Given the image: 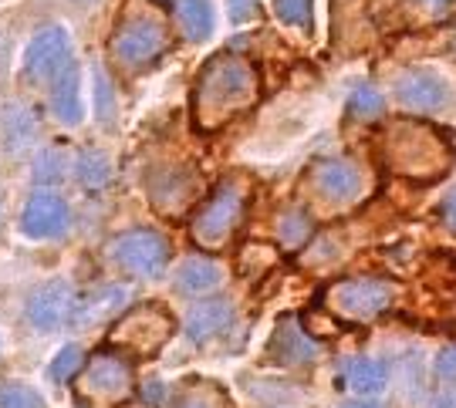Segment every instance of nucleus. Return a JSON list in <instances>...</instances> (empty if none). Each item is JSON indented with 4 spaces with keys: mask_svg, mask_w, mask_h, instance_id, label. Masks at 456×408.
<instances>
[{
    "mask_svg": "<svg viewBox=\"0 0 456 408\" xmlns=\"http://www.w3.org/2000/svg\"><path fill=\"white\" fill-rule=\"evenodd\" d=\"M261 101V71L233 51L213 54L200 68L193 88V122L200 132L227 129L237 115L250 112Z\"/></svg>",
    "mask_w": 456,
    "mask_h": 408,
    "instance_id": "f257e3e1",
    "label": "nucleus"
},
{
    "mask_svg": "<svg viewBox=\"0 0 456 408\" xmlns=\"http://www.w3.org/2000/svg\"><path fill=\"white\" fill-rule=\"evenodd\" d=\"M450 135L419 118H392L382 132V163L392 176L409 182H436L453 169Z\"/></svg>",
    "mask_w": 456,
    "mask_h": 408,
    "instance_id": "f03ea898",
    "label": "nucleus"
},
{
    "mask_svg": "<svg viewBox=\"0 0 456 408\" xmlns=\"http://www.w3.org/2000/svg\"><path fill=\"white\" fill-rule=\"evenodd\" d=\"M247 182L230 176L224 180L210 196L203 199L193 212V223H190V233H193L196 246L203 250H220L233 240V233L240 229L247 212Z\"/></svg>",
    "mask_w": 456,
    "mask_h": 408,
    "instance_id": "7ed1b4c3",
    "label": "nucleus"
},
{
    "mask_svg": "<svg viewBox=\"0 0 456 408\" xmlns=\"http://www.w3.org/2000/svg\"><path fill=\"white\" fill-rule=\"evenodd\" d=\"M169 48V31H166V20L159 14H149V11H132L122 17V24L115 28L109 51H112V61L126 71H142L152 68Z\"/></svg>",
    "mask_w": 456,
    "mask_h": 408,
    "instance_id": "20e7f679",
    "label": "nucleus"
},
{
    "mask_svg": "<svg viewBox=\"0 0 456 408\" xmlns=\"http://www.w3.org/2000/svg\"><path fill=\"white\" fill-rule=\"evenodd\" d=\"M395 297L399 284L389 277H342L325 291V308L348 324H365L386 314Z\"/></svg>",
    "mask_w": 456,
    "mask_h": 408,
    "instance_id": "39448f33",
    "label": "nucleus"
},
{
    "mask_svg": "<svg viewBox=\"0 0 456 408\" xmlns=\"http://www.w3.org/2000/svg\"><path fill=\"white\" fill-rule=\"evenodd\" d=\"M176 334V317L159 304H139V308L126 310L115 321L109 344L122 355H135V358H152L159 355L169 338Z\"/></svg>",
    "mask_w": 456,
    "mask_h": 408,
    "instance_id": "423d86ee",
    "label": "nucleus"
},
{
    "mask_svg": "<svg viewBox=\"0 0 456 408\" xmlns=\"http://www.w3.org/2000/svg\"><path fill=\"white\" fill-rule=\"evenodd\" d=\"M132 392V364L122 351H95L75 375V395L85 405H115Z\"/></svg>",
    "mask_w": 456,
    "mask_h": 408,
    "instance_id": "0eeeda50",
    "label": "nucleus"
},
{
    "mask_svg": "<svg viewBox=\"0 0 456 408\" xmlns=\"http://www.w3.org/2000/svg\"><path fill=\"white\" fill-rule=\"evenodd\" d=\"M109 260L129 277L156 280L169 263V244L156 229H126L109 244Z\"/></svg>",
    "mask_w": 456,
    "mask_h": 408,
    "instance_id": "6e6552de",
    "label": "nucleus"
},
{
    "mask_svg": "<svg viewBox=\"0 0 456 408\" xmlns=\"http://www.w3.org/2000/svg\"><path fill=\"white\" fill-rule=\"evenodd\" d=\"M146 189L163 216H183L200 196V176L186 165H159L146 176Z\"/></svg>",
    "mask_w": 456,
    "mask_h": 408,
    "instance_id": "1a4fd4ad",
    "label": "nucleus"
},
{
    "mask_svg": "<svg viewBox=\"0 0 456 408\" xmlns=\"http://www.w3.org/2000/svg\"><path fill=\"white\" fill-rule=\"evenodd\" d=\"M68 65H71V37L61 24H48L34 34L24 51V75L34 84L54 82Z\"/></svg>",
    "mask_w": 456,
    "mask_h": 408,
    "instance_id": "9d476101",
    "label": "nucleus"
},
{
    "mask_svg": "<svg viewBox=\"0 0 456 408\" xmlns=\"http://www.w3.org/2000/svg\"><path fill=\"white\" fill-rule=\"evenodd\" d=\"M75 304H78V294L71 287V280H48L41 284L28 304H24V321L34 327V331H58V327H68L71 317H75Z\"/></svg>",
    "mask_w": 456,
    "mask_h": 408,
    "instance_id": "9b49d317",
    "label": "nucleus"
},
{
    "mask_svg": "<svg viewBox=\"0 0 456 408\" xmlns=\"http://www.w3.org/2000/svg\"><path fill=\"white\" fill-rule=\"evenodd\" d=\"M308 182L311 193L325 206H348L365 189L362 169L355 163H348V159H322V163H314L308 172Z\"/></svg>",
    "mask_w": 456,
    "mask_h": 408,
    "instance_id": "f8f14e48",
    "label": "nucleus"
},
{
    "mask_svg": "<svg viewBox=\"0 0 456 408\" xmlns=\"http://www.w3.org/2000/svg\"><path fill=\"white\" fill-rule=\"evenodd\" d=\"M71 223V210L58 193H31L20 210V233L28 240H54Z\"/></svg>",
    "mask_w": 456,
    "mask_h": 408,
    "instance_id": "ddd939ff",
    "label": "nucleus"
},
{
    "mask_svg": "<svg viewBox=\"0 0 456 408\" xmlns=\"http://www.w3.org/2000/svg\"><path fill=\"white\" fill-rule=\"evenodd\" d=\"M375 28L365 0H331V41L345 51L355 54L372 44Z\"/></svg>",
    "mask_w": 456,
    "mask_h": 408,
    "instance_id": "4468645a",
    "label": "nucleus"
},
{
    "mask_svg": "<svg viewBox=\"0 0 456 408\" xmlns=\"http://www.w3.org/2000/svg\"><path fill=\"white\" fill-rule=\"evenodd\" d=\"M395 99L409 112H433V108L446 105L450 88H446V82H443L436 71L409 68V71L399 75V82H395Z\"/></svg>",
    "mask_w": 456,
    "mask_h": 408,
    "instance_id": "2eb2a0df",
    "label": "nucleus"
},
{
    "mask_svg": "<svg viewBox=\"0 0 456 408\" xmlns=\"http://www.w3.org/2000/svg\"><path fill=\"white\" fill-rule=\"evenodd\" d=\"M233 321H237V308H233L230 297H207V300H196L193 308L186 310L183 331L193 344H207L213 338H220L224 331H230Z\"/></svg>",
    "mask_w": 456,
    "mask_h": 408,
    "instance_id": "dca6fc26",
    "label": "nucleus"
},
{
    "mask_svg": "<svg viewBox=\"0 0 456 408\" xmlns=\"http://www.w3.org/2000/svg\"><path fill=\"white\" fill-rule=\"evenodd\" d=\"M267 351L277 364H311L318 358V341L311 338V331L297 317H281Z\"/></svg>",
    "mask_w": 456,
    "mask_h": 408,
    "instance_id": "f3484780",
    "label": "nucleus"
},
{
    "mask_svg": "<svg viewBox=\"0 0 456 408\" xmlns=\"http://www.w3.org/2000/svg\"><path fill=\"white\" fill-rule=\"evenodd\" d=\"M126 304H129V291H126L122 284H98V287H92L88 294L78 297L71 327L109 324L118 310H126Z\"/></svg>",
    "mask_w": 456,
    "mask_h": 408,
    "instance_id": "a211bd4d",
    "label": "nucleus"
},
{
    "mask_svg": "<svg viewBox=\"0 0 456 408\" xmlns=\"http://www.w3.org/2000/svg\"><path fill=\"white\" fill-rule=\"evenodd\" d=\"M51 112L54 118L68 125V129H75L78 122L85 118V108H82V75H78V68L68 65L54 82H51Z\"/></svg>",
    "mask_w": 456,
    "mask_h": 408,
    "instance_id": "6ab92c4d",
    "label": "nucleus"
},
{
    "mask_svg": "<svg viewBox=\"0 0 456 408\" xmlns=\"http://www.w3.org/2000/svg\"><path fill=\"white\" fill-rule=\"evenodd\" d=\"M342 385L355 395H379L389 385V368H386V361L365 358V355L348 358L342 364Z\"/></svg>",
    "mask_w": 456,
    "mask_h": 408,
    "instance_id": "aec40b11",
    "label": "nucleus"
},
{
    "mask_svg": "<svg viewBox=\"0 0 456 408\" xmlns=\"http://www.w3.org/2000/svg\"><path fill=\"white\" fill-rule=\"evenodd\" d=\"M220 280H224L220 263L210 260V257H186L183 267L176 270V287H180V294H190V297L207 294Z\"/></svg>",
    "mask_w": 456,
    "mask_h": 408,
    "instance_id": "412c9836",
    "label": "nucleus"
},
{
    "mask_svg": "<svg viewBox=\"0 0 456 408\" xmlns=\"http://www.w3.org/2000/svg\"><path fill=\"white\" fill-rule=\"evenodd\" d=\"M213 0H176V24L196 44L213 34Z\"/></svg>",
    "mask_w": 456,
    "mask_h": 408,
    "instance_id": "4be33fe9",
    "label": "nucleus"
},
{
    "mask_svg": "<svg viewBox=\"0 0 456 408\" xmlns=\"http://www.w3.org/2000/svg\"><path fill=\"white\" fill-rule=\"evenodd\" d=\"M314 236V216L305 210H288L277 220V244L284 250H301Z\"/></svg>",
    "mask_w": 456,
    "mask_h": 408,
    "instance_id": "5701e85b",
    "label": "nucleus"
},
{
    "mask_svg": "<svg viewBox=\"0 0 456 408\" xmlns=\"http://www.w3.org/2000/svg\"><path fill=\"white\" fill-rule=\"evenodd\" d=\"M75 176H78L85 189L98 193L112 180V163H109V156L102 148H85L82 156H78V163H75Z\"/></svg>",
    "mask_w": 456,
    "mask_h": 408,
    "instance_id": "b1692460",
    "label": "nucleus"
},
{
    "mask_svg": "<svg viewBox=\"0 0 456 408\" xmlns=\"http://www.w3.org/2000/svg\"><path fill=\"white\" fill-rule=\"evenodd\" d=\"M4 132H7V142L14 152H20L24 146H31L34 135H37V118H34L24 105H11L7 118H4Z\"/></svg>",
    "mask_w": 456,
    "mask_h": 408,
    "instance_id": "393cba45",
    "label": "nucleus"
},
{
    "mask_svg": "<svg viewBox=\"0 0 456 408\" xmlns=\"http://www.w3.org/2000/svg\"><path fill=\"white\" fill-rule=\"evenodd\" d=\"M68 163H71L68 148H48V152H41L37 163H34V182L37 186H58L68 176Z\"/></svg>",
    "mask_w": 456,
    "mask_h": 408,
    "instance_id": "a878e982",
    "label": "nucleus"
},
{
    "mask_svg": "<svg viewBox=\"0 0 456 408\" xmlns=\"http://www.w3.org/2000/svg\"><path fill=\"white\" fill-rule=\"evenodd\" d=\"M173 408H227V395L220 392L213 381H193V385L176 398Z\"/></svg>",
    "mask_w": 456,
    "mask_h": 408,
    "instance_id": "bb28decb",
    "label": "nucleus"
},
{
    "mask_svg": "<svg viewBox=\"0 0 456 408\" xmlns=\"http://www.w3.org/2000/svg\"><path fill=\"white\" fill-rule=\"evenodd\" d=\"M85 368V355L78 344H65L54 358L48 361V378L51 381H75V375Z\"/></svg>",
    "mask_w": 456,
    "mask_h": 408,
    "instance_id": "cd10ccee",
    "label": "nucleus"
},
{
    "mask_svg": "<svg viewBox=\"0 0 456 408\" xmlns=\"http://www.w3.org/2000/svg\"><path fill=\"white\" fill-rule=\"evenodd\" d=\"M92 95H95V118L102 125H112L115 112H118V99H115V88L109 82V75L95 68V84H92Z\"/></svg>",
    "mask_w": 456,
    "mask_h": 408,
    "instance_id": "c85d7f7f",
    "label": "nucleus"
},
{
    "mask_svg": "<svg viewBox=\"0 0 456 408\" xmlns=\"http://www.w3.org/2000/svg\"><path fill=\"white\" fill-rule=\"evenodd\" d=\"M382 108H386V101H382L379 88H372V84H359L348 95V112L355 118H375V115H382Z\"/></svg>",
    "mask_w": 456,
    "mask_h": 408,
    "instance_id": "c756f323",
    "label": "nucleus"
},
{
    "mask_svg": "<svg viewBox=\"0 0 456 408\" xmlns=\"http://www.w3.org/2000/svg\"><path fill=\"white\" fill-rule=\"evenodd\" d=\"M311 4L314 0H274V14L284 24H294L301 31H311Z\"/></svg>",
    "mask_w": 456,
    "mask_h": 408,
    "instance_id": "7c9ffc66",
    "label": "nucleus"
},
{
    "mask_svg": "<svg viewBox=\"0 0 456 408\" xmlns=\"http://www.w3.org/2000/svg\"><path fill=\"white\" fill-rule=\"evenodd\" d=\"M0 408H48V405L28 385H4L0 388Z\"/></svg>",
    "mask_w": 456,
    "mask_h": 408,
    "instance_id": "2f4dec72",
    "label": "nucleus"
},
{
    "mask_svg": "<svg viewBox=\"0 0 456 408\" xmlns=\"http://www.w3.org/2000/svg\"><path fill=\"white\" fill-rule=\"evenodd\" d=\"M277 260V253L271 250V246H264V244H250L240 250V270L244 274H257L254 267H261V270H271Z\"/></svg>",
    "mask_w": 456,
    "mask_h": 408,
    "instance_id": "473e14b6",
    "label": "nucleus"
},
{
    "mask_svg": "<svg viewBox=\"0 0 456 408\" xmlns=\"http://www.w3.org/2000/svg\"><path fill=\"white\" fill-rule=\"evenodd\" d=\"M166 385L163 381H142V388H139V398H142V405H149V408H163L166 405Z\"/></svg>",
    "mask_w": 456,
    "mask_h": 408,
    "instance_id": "72a5a7b5",
    "label": "nucleus"
},
{
    "mask_svg": "<svg viewBox=\"0 0 456 408\" xmlns=\"http://www.w3.org/2000/svg\"><path fill=\"white\" fill-rule=\"evenodd\" d=\"M227 14L230 20L244 24V20H250V17L257 14V0H227Z\"/></svg>",
    "mask_w": 456,
    "mask_h": 408,
    "instance_id": "f704fd0d",
    "label": "nucleus"
},
{
    "mask_svg": "<svg viewBox=\"0 0 456 408\" xmlns=\"http://www.w3.org/2000/svg\"><path fill=\"white\" fill-rule=\"evenodd\" d=\"M436 375H440L443 381H456V344L446 348V351H440V358H436Z\"/></svg>",
    "mask_w": 456,
    "mask_h": 408,
    "instance_id": "c9c22d12",
    "label": "nucleus"
},
{
    "mask_svg": "<svg viewBox=\"0 0 456 408\" xmlns=\"http://www.w3.org/2000/svg\"><path fill=\"white\" fill-rule=\"evenodd\" d=\"M440 216H443V223H446V229H450V233H456V193H450V196L443 199Z\"/></svg>",
    "mask_w": 456,
    "mask_h": 408,
    "instance_id": "e433bc0d",
    "label": "nucleus"
},
{
    "mask_svg": "<svg viewBox=\"0 0 456 408\" xmlns=\"http://www.w3.org/2000/svg\"><path fill=\"white\" fill-rule=\"evenodd\" d=\"M433 408H456V392H443L436 402H433Z\"/></svg>",
    "mask_w": 456,
    "mask_h": 408,
    "instance_id": "4c0bfd02",
    "label": "nucleus"
},
{
    "mask_svg": "<svg viewBox=\"0 0 456 408\" xmlns=\"http://www.w3.org/2000/svg\"><path fill=\"white\" fill-rule=\"evenodd\" d=\"M446 317H450V324H456V297L446 304Z\"/></svg>",
    "mask_w": 456,
    "mask_h": 408,
    "instance_id": "58836bf2",
    "label": "nucleus"
},
{
    "mask_svg": "<svg viewBox=\"0 0 456 408\" xmlns=\"http://www.w3.org/2000/svg\"><path fill=\"white\" fill-rule=\"evenodd\" d=\"M345 408H386V405H379V402H352V405Z\"/></svg>",
    "mask_w": 456,
    "mask_h": 408,
    "instance_id": "ea45409f",
    "label": "nucleus"
},
{
    "mask_svg": "<svg viewBox=\"0 0 456 408\" xmlns=\"http://www.w3.org/2000/svg\"><path fill=\"white\" fill-rule=\"evenodd\" d=\"M0 227H4V206H0Z\"/></svg>",
    "mask_w": 456,
    "mask_h": 408,
    "instance_id": "a19ab883",
    "label": "nucleus"
},
{
    "mask_svg": "<svg viewBox=\"0 0 456 408\" xmlns=\"http://www.w3.org/2000/svg\"><path fill=\"white\" fill-rule=\"evenodd\" d=\"M82 4H88V0H82Z\"/></svg>",
    "mask_w": 456,
    "mask_h": 408,
    "instance_id": "79ce46f5",
    "label": "nucleus"
}]
</instances>
